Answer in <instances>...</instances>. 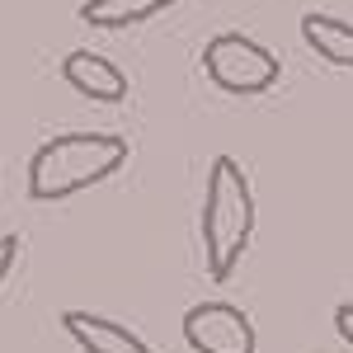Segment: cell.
Listing matches in <instances>:
<instances>
[{
	"label": "cell",
	"instance_id": "cell-6",
	"mask_svg": "<svg viewBox=\"0 0 353 353\" xmlns=\"http://www.w3.org/2000/svg\"><path fill=\"white\" fill-rule=\"evenodd\" d=\"M61 330L81 353H156L137 330L118 325L99 311H61Z\"/></svg>",
	"mask_w": 353,
	"mask_h": 353
},
{
	"label": "cell",
	"instance_id": "cell-4",
	"mask_svg": "<svg viewBox=\"0 0 353 353\" xmlns=\"http://www.w3.org/2000/svg\"><path fill=\"white\" fill-rule=\"evenodd\" d=\"M184 339L193 353H254V321L231 301H198L184 311Z\"/></svg>",
	"mask_w": 353,
	"mask_h": 353
},
{
	"label": "cell",
	"instance_id": "cell-10",
	"mask_svg": "<svg viewBox=\"0 0 353 353\" xmlns=\"http://www.w3.org/2000/svg\"><path fill=\"white\" fill-rule=\"evenodd\" d=\"M334 330H339V339L353 349V301H339L334 306Z\"/></svg>",
	"mask_w": 353,
	"mask_h": 353
},
{
	"label": "cell",
	"instance_id": "cell-9",
	"mask_svg": "<svg viewBox=\"0 0 353 353\" xmlns=\"http://www.w3.org/2000/svg\"><path fill=\"white\" fill-rule=\"evenodd\" d=\"M14 264H19V236H0V288L14 273Z\"/></svg>",
	"mask_w": 353,
	"mask_h": 353
},
{
	"label": "cell",
	"instance_id": "cell-3",
	"mask_svg": "<svg viewBox=\"0 0 353 353\" xmlns=\"http://www.w3.org/2000/svg\"><path fill=\"white\" fill-rule=\"evenodd\" d=\"M203 71H208V81L217 85L221 94H236V99H254V94L273 90L278 76H283L273 48H264L250 33H217V38H208Z\"/></svg>",
	"mask_w": 353,
	"mask_h": 353
},
{
	"label": "cell",
	"instance_id": "cell-1",
	"mask_svg": "<svg viewBox=\"0 0 353 353\" xmlns=\"http://www.w3.org/2000/svg\"><path fill=\"white\" fill-rule=\"evenodd\" d=\"M128 165V141L118 132H61L48 137L28 156V198L33 203H61L76 193L113 179Z\"/></svg>",
	"mask_w": 353,
	"mask_h": 353
},
{
	"label": "cell",
	"instance_id": "cell-8",
	"mask_svg": "<svg viewBox=\"0 0 353 353\" xmlns=\"http://www.w3.org/2000/svg\"><path fill=\"white\" fill-rule=\"evenodd\" d=\"M174 5H179V0H85L81 19L90 28H109V33H118V28L146 24V19H156V14L174 10Z\"/></svg>",
	"mask_w": 353,
	"mask_h": 353
},
{
	"label": "cell",
	"instance_id": "cell-5",
	"mask_svg": "<svg viewBox=\"0 0 353 353\" xmlns=\"http://www.w3.org/2000/svg\"><path fill=\"white\" fill-rule=\"evenodd\" d=\"M61 81L71 85L76 94L94 99V104H123V99H128V76H123V66H113L109 57L90 52V48H76V52L61 57Z\"/></svg>",
	"mask_w": 353,
	"mask_h": 353
},
{
	"label": "cell",
	"instance_id": "cell-7",
	"mask_svg": "<svg viewBox=\"0 0 353 353\" xmlns=\"http://www.w3.org/2000/svg\"><path fill=\"white\" fill-rule=\"evenodd\" d=\"M301 38L321 61L339 66V71H353V24L311 10V14H301Z\"/></svg>",
	"mask_w": 353,
	"mask_h": 353
},
{
	"label": "cell",
	"instance_id": "cell-2",
	"mask_svg": "<svg viewBox=\"0 0 353 353\" xmlns=\"http://www.w3.org/2000/svg\"><path fill=\"white\" fill-rule=\"evenodd\" d=\"M203 259H208V278L226 283L245 250L254 241V193L236 156H217L208 170V193H203Z\"/></svg>",
	"mask_w": 353,
	"mask_h": 353
}]
</instances>
